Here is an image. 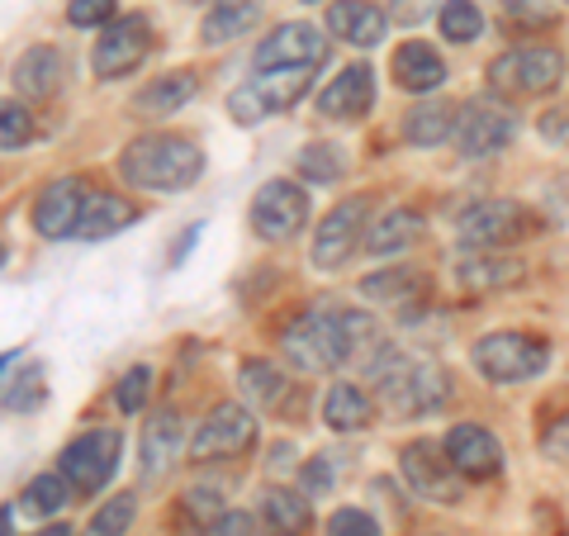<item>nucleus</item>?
I'll use <instances>...</instances> for the list:
<instances>
[{"mask_svg":"<svg viewBox=\"0 0 569 536\" xmlns=\"http://www.w3.org/2000/svg\"><path fill=\"white\" fill-rule=\"evenodd\" d=\"M361 351H370V356L385 351L376 318L361 314V309H309L284 328V356H290V366H299L305 375L337 370Z\"/></svg>","mask_w":569,"mask_h":536,"instance_id":"f257e3e1","label":"nucleus"},{"mask_svg":"<svg viewBox=\"0 0 569 536\" xmlns=\"http://www.w3.org/2000/svg\"><path fill=\"white\" fill-rule=\"evenodd\" d=\"M119 171H123V181L138 186V190L171 195V190H186V186L200 181L204 157L181 133H142V138H133L129 148H123Z\"/></svg>","mask_w":569,"mask_h":536,"instance_id":"f03ea898","label":"nucleus"},{"mask_svg":"<svg viewBox=\"0 0 569 536\" xmlns=\"http://www.w3.org/2000/svg\"><path fill=\"white\" fill-rule=\"evenodd\" d=\"M370 375H376L385 404L408 418L432 414L447 399V370L432 361H408V356H399V347H385L380 356H370Z\"/></svg>","mask_w":569,"mask_h":536,"instance_id":"7ed1b4c3","label":"nucleus"},{"mask_svg":"<svg viewBox=\"0 0 569 536\" xmlns=\"http://www.w3.org/2000/svg\"><path fill=\"white\" fill-rule=\"evenodd\" d=\"M550 366V347L527 332H489L475 343V370L493 385H522Z\"/></svg>","mask_w":569,"mask_h":536,"instance_id":"20e7f679","label":"nucleus"},{"mask_svg":"<svg viewBox=\"0 0 569 536\" xmlns=\"http://www.w3.org/2000/svg\"><path fill=\"white\" fill-rule=\"evenodd\" d=\"M119 451H123V437L114 433V427H96V433H81L77 441L62 446L58 470L67 475V485L77 494H96L114 479Z\"/></svg>","mask_w":569,"mask_h":536,"instance_id":"39448f33","label":"nucleus"},{"mask_svg":"<svg viewBox=\"0 0 569 536\" xmlns=\"http://www.w3.org/2000/svg\"><path fill=\"white\" fill-rule=\"evenodd\" d=\"M309 77L313 67H284V71H257L247 86H238L228 96V115L238 123H261L266 115L276 110H290V105L309 91Z\"/></svg>","mask_w":569,"mask_h":536,"instance_id":"423d86ee","label":"nucleus"},{"mask_svg":"<svg viewBox=\"0 0 569 536\" xmlns=\"http://www.w3.org/2000/svg\"><path fill=\"white\" fill-rule=\"evenodd\" d=\"M527 209L512 205V200H479L456 219V242L466 252H498L508 247L512 238H527Z\"/></svg>","mask_w":569,"mask_h":536,"instance_id":"0eeeda50","label":"nucleus"},{"mask_svg":"<svg viewBox=\"0 0 569 536\" xmlns=\"http://www.w3.org/2000/svg\"><path fill=\"white\" fill-rule=\"evenodd\" d=\"M565 77V52L560 48H512L498 52L489 62L493 91H518V96H541Z\"/></svg>","mask_w":569,"mask_h":536,"instance_id":"6e6552de","label":"nucleus"},{"mask_svg":"<svg viewBox=\"0 0 569 536\" xmlns=\"http://www.w3.org/2000/svg\"><path fill=\"white\" fill-rule=\"evenodd\" d=\"M309 224V195L295 181H266L252 200V228L266 242H290Z\"/></svg>","mask_w":569,"mask_h":536,"instance_id":"1a4fd4ad","label":"nucleus"},{"mask_svg":"<svg viewBox=\"0 0 569 536\" xmlns=\"http://www.w3.org/2000/svg\"><path fill=\"white\" fill-rule=\"evenodd\" d=\"M152 48V24L142 14H123L110 29L96 39V52H91V67L100 81H114V77H129V71L148 58Z\"/></svg>","mask_w":569,"mask_h":536,"instance_id":"9d476101","label":"nucleus"},{"mask_svg":"<svg viewBox=\"0 0 569 536\" xmlns=\"http://www.w3.org/2000/svg\"><path fill=\"white\" fill-rule=\"evenodd\" d=\"M518 133V123H512L508 110H498L493 100H475L460 110V129H456V148L466 162H489L498 157Z\"/></svg>","mask_w":569,"mask_h":536,"instance_id":"9b49d317","label":"nucleus"},{"mask_svg":"<svg viewBox=\"0 0 569 536\" xmlns=\"http://www.w3.org/2000/svg\"><path fill=\"white\" fill-rule=\"evenodd\" d=\"M257 441V418L242 404H219L213 414L194 427L190 437V460H219V456H238Z\"/></svg>","mask_w":569,"mask_h":536,"instance_id":"f8f14e48","label":"nucleus"},{"mask_svg":"<svg viewBox=\"0 0 569 536\" xmlns=\"http://www.w3.org/2000/svg\"><path fill=\"white\" fill-rule=\"evenodd\" d=\"M328 58L323 33L305 20H290L266 33V43H257V71H284V67H318Z\"/></svg>","mask_w":569,"mask_h":536,"instance_id":"ddd939ff","label":"nucleus"},{"mask_svg":"<svg viewBox=\"0 0 569 536\" xmlns=\"http://www.w3.org/2000/svg\"><path fill=\"white\" fill-rule=\"evenodd\" d=\"M86 200H91V190H86L81 176H62V181H52L39 200H33V228H39L43 238H71L81 228V214H86Z\"/></svg>","mask_w":569,"mask_h":536,"instance_id":"4468645a","label":"nucleus"},{"mask_svg":"<svg viewBox=\"0 0 569 536\" xmlns=\"http://www.w3.org/2000/svg\"><path fill=\"white\" fill-rule=\"evenodd\" d=\"M361 228H366V200H342L337 205L323 228L313 234V266L318 271H337L347 266L351 252L361 247Z\"/></svg>","mask_w":569,"mask_h":536,"instance_id":"2eb2a0df","label":"nucleus"},{"mask_svg":"<svg viewBox=\"0 0 569 536\" xmlns=\"http://www.w3.org/2000/svg\"><path fill=\"white\" fill-rule=\"evenodd\" d=\"M399 466L408 475V485H413L422 498H441V504H456L460 498V485L451 479V456L447 446L437 451V441H408L399 451Z\"/></svg>","mask_w":569,"mask_h":536,"instance_id":"dca6fc26","label":"nucleus"},{"mask_svg":"<svg viewBox=\"0 0 569 536\" xmlns=\"http://www.w3.org/2000/svg\"><path fill=\"white\" fill-rule=\"evenodd\" d=\"M447 456H451L456 475H466V479H493L498 470H503V446H498V437L489 433V427H475V423L451 427Z\"/></svg>","mask_w":569,"mask_h":536,"instance_id":"f3484780","label":"nucleus"},{"mask_svg":"<svg viewBox=\"0 0 569 536\" xmlns=\"http://www.w3.org/2000/svg\"><path fill=\"white\" fill-rule=\"evenodd\" d=\"M370 105H376V71L370 67H342L337 81H328L323 96H318V115L351 123V119H361Z\"/></svg>","mask_w":569,"mask_h":536,"instance_id":"a211bd4d","label":"nucleus"},{"mask_svg":"<svg viewBox=\"0 0 569 536\" xmlns=\"http://www.w3.org/2000/svg\"><path fill=\"white\" fill-rule=\"evenodd\" d=\"M328 29L351 48H376V43H385L389 20H385L380 6H370V0H337L328 10Z\"/></svg>","mask_w":569,"mask_h":536,"instance_id":"6ab92c4d","label":"nucleus"},{"mask_svg":"<svg viewBox=\"0 0 569 536\" xmlns=\"http://www.w3.org/2000/svg\"><path fill=\"white\" fill-rule=\"evenodd\" d=\"M14 86H20V96H29V100L58 96V86H62V52L52 43H33L29 52H20V62H14Z\"/></svg>","mask_w":569,"mask_h":536,"instance_id":"aec40b11","label":"nucleus"},{"mask_svg":"<svg viewBox=\"0 0 569 536\" xmlns=\"http://www.w3.org/2000/svg\"><path fill=\"white\" fill-rule=\"evenodd\" d=\"M181 433H186V423L176 408H157V414L142 423V470H148V479H157L171 466V456L181 451Z\"/></svg>","mask_w":569,"mask_h":536,"instance_id":"412c9836","label":"nucleus"},{"mask_svg":"<svg viewBox=\"0 0 569 536\" xmlns=\"http://www.w3.org/2000/svg\"><path fill=\"white\" fill-rule=\"evenodd\" d=\"M395 81L403 86V91H413V96H422V91H437L441 81H447V62L437 58V48L432 43H399V52H395Z\"/></svg>","mask_w":569,"mask_h":536,"instance_id":"4be33fe9","label":"nucleus"},{"mask_svg":"<svg viewBox=\"0 0 569 536\" xmlns=\"http://www.w3.org/2000/svg\"><path fill=\"white\" fill-rule=\"evenodd\" d=\"M361 295L380 309H413V304L427 295V280L413 266H395V271H376L361 280Z\"/></svg>","mask_w":569,"mask_h":536,"instance_id":"5701e85b","label":"nucleus"},{"mask_svg":"<svg viewBox=\"0 0 569 536\" xmlns=\"http://www.w3.org/2000/svg\"><path fill=\"white\" fill-rule=\"evenodd\" d=\"M138 219V209L123 200L114 190H91V200H86V214H81V228L77 238L86 242H100V238H114L119 228H129Z\"/></svg>","mask_w":569,"mask_h":536,"instance_id":"b1692460","label":"nucleus"},{"mask_svg":"<svg viewBox=\"0 0 569 536\" xmlns=\"http://www.w3.org/2000/svg\"><path fill=\"white\" fill-rule=\"evenodd\" d=\"M370 418H376V404H370V395L361 385H351V380H337L328 389V399H323V423L332 427V433H366Z\"/></svg>","mask_w":569,"mask_h":536,"instance_id":"393cba45","label":"nucleus"},{"mask_svg":"<svg viewBox=\"0 0 569 536\" xmlns=\"http://www.w3.org/2000/svg\"><path fill=\"white\" fill-rule=\"evenodd\" d=\"M257 20H261V0H219V6H209V14H204L200 39L209 48H223V43L242 39Z\"/></svg>","mask_w":569,"mask_h":536,"instance_id":"a878e982","label":"nucleus"},{"mask_svg":"<svg viewBox=\"0 0 569 536\" xmlns=\"http://www.w3.org/2000/svg\"><path fill=\"white\" fill-rule=\"evenodd\" d=\"M194 71H171V77H162V81H152L148 91H138V100H133V110L138 115H148V119H167V115H176L181 105L194 96Z\"/></svg>","mask_w":569,"mask_h":536,"instance_id":"bb28decb","label":"nucleus"},{"mask_svg":"<svg viewBox=\"0 0 569 536\" xmlns=\"http://www.w3.org/2000/svg\"><path fill=\"white\" fill-rule=\"evenodd\" d=\"M522 276V266L512 257H493V252H475L456 266V280L466 285V290H503Z\"/></svg>","mask_w":569,"mask_h":536,"instance_id":"cd10ccee","label":"nucleus"},{"mask_svg":"<svg viewBox=\"0 0 569 536\" xmlns=\"http://www.w3.org/2000/svg\"><path fill=\"white\" fill-rule=\"evenodd\" d=\"M422 234V214L413 209H389L385 219L370 228V238H366V252H376V257H389V252H403V247H413Z\"/></svg>","mask_w":569,"mask_h":536,"instance_id":"c85d7f7f","label":"nucleus"},{"mask_svg":"<svg viewBox=\"0 0 569 536\" xmlns=\"http://www.w3.org/2000/svg\"><path fill=\"white\" fill-rule=\"evenodd\" d=\"M456 129H460V119H456V110H451L447 100L418 105V110L403 119V138L418 142V148H437V142H447Z\"/></svg>","mask_w":569,"mask_h":536,"instance_id":"c756f323","label":"nucleus"},{"mask_svg":"<svg viewBox=\"0 0 569 536\" xmlns=\"http://www.w3.org/2000/svg\"><path fill=\"white\" fill-rule=\"evenodd\" d=\"M266 523H271L280 536H305L309 532V498L295 489H271L266 494Z\"/></svg>","mask_w":569,"mask_h":536,"instance_id":"7c9ffc66","label":"nucleus"},{"mask_svg":"<svg viewBox=\"0 0 569 536\" xmlns=\"http://www.w3.org/2000/svg\"><path fill=\"white\" fill-rule=\"evenodd\" d=\"M71 504V485H67V475H33L29 485H24V508L29 513H39V517H52V513H62Z\"/></svg>","mask_w":569,"mask_h":536,"instance_id":"2f4dec72","label":"nucleus"},{"mask_svg":"<svg viewBox=\"0 0 569 536\" xmlns=\"http://www.w3.org/2000/svg\"><path fill=\"white\" fill-rule=\"evenodd\" d=\"M485 33V14L470 0H447L441 6V39L447 43H475Z\"/></svg>","mask_w":569,"mask_h":536,"instance_id":"473e14b6","label":"nucleus"},{"mask_svg":"<svg viewBox=\"0 0 569 536\" xmlns=\"http://www.w3.org/2000/svg\"><path fill=\"white\" fill-rule=\"evenodd\" d=\"M238 385L252 404H280V395H284V375L271 361H247L238 370Z\"/></svg>","mask_w":569,"mask_h":536,"instance_id":"72a5a7b5","label":"nucleus"},{"mask_svg":"<svg viewBox=\"0 0 569 536\" xmlns=\"http://www.w3.org/2000/svg\"><path fill=\"white\" fill-rule=\"evenodd\" d=\"M133 513H138L133 494H114L110 504L91 513V523H86V536H123V532L133 527Z\"/></svg>","mask_w":569,"mask_h":536,"instance_id":"f704fd0d","label":"nucleus"},{"mask_svg":"<svg viewBox=\"0 0 569 536\" xmlns=\"http://www.w3.org/2000/svg\"><path fill=\"white\" fill-rule=\"evenodd\" d=\"M48 399V385H43V366H29L20 380H6V408L10 414H33V408H39Z\"/></svg>","mask_w":569,"mask_h":536,"instance_id":"c9c22d12","label":"nucleus"},{"mask_svg":"<svg viewBox=\"0 0 569 536\" xmlns=\"http://www.w3.org/2000/svg\"><path fill=\"white\" fill-rule=\"evenodd\" d=\"M299 171L309 176V181H337V176L347 171V157H342V148H332V142H309L305 148V157H299Z\"/></svg>","mask_w":569,"mask_h":536,"instance_id":"e433bc0d","label":"nucleus"},{"mask_svg":"<svg viewBox=\"0 0 569 536\" xmlns=\"http://www.w3.org/2000/svg\"><path fill=\"white\" fill-rule=\"evenodd\" d=\"M148 389H152V370H148V366L123 370V380H119V389H114L119 414H142V404H148Z\"/></svg>","mask_w":569,"mask_h":536,"instance_id":"4c0bfd02","label":"nucleus"},{"mask_svg":"<svg viewBox=\"0 0 569 536\" xmlns=\"http://www.w3.org/2000/svg\"><path fill=\"white\" fill-rule=\"evenodd\" d=\"M67 20L77 24V29H96V24L110 29V24L119 20V0H71V6H67Z\"/></svg>","mask_w":569,"mask_h":536,"instance_id":"58836bf2","label":"nucleus"},{"mask_svg":"<svg viewBox=\"0 0 569 536\" xmlns=\"http://www.w3.org/2000/svg\"><path fill=\"white\" fill-rule=\"evenodd\" d=\"M29 133H33V123H29V110L24 105H6V110H0V148L6 152H14L20 148V142H29Z\"/></svg>","mask_w":569,"mask_h":536,"instance_id":"ea45409f","label":"nucleus"},{"mask_svg":"<svg viewBox=\"0 0 569 536\" xmlns=\"http://www.w3.org/2000/svg\"><path fill=\"white\" fill-rule=\"evenodd\" d=\"M328 536H380V527H376V517L361 508H337L328 517Z\"/></svg>","mask_w":569,"mask_h":536,"instance_id":"a19ab883","label":"nucleus"},{"mask_svg":"<svg viewBox=\"0 0 569 536\" xmlns=\"http://www.w3.org/2000/svg\"><path fill=\"white\" fill-rule=\"evenodd\" d=\"M186 513H190L200 527H213V523H219V517H223V504H219V494L190 489V494H186Z\"/></svg>","mask_w":569,"mask_h":536,"instance_id":"79ce46f5","label":"nucleus"},{"mask_svg":"<svg viewBox=\"0 0 569 536\" xmlns=\"http://www.w3.org/2000/svg\"><path fill=\"white\" fill-rule=\"evenodd\" d=\"M332 479H337V456H313L305 466V489L309 494H328Z\"/></svg>","mask_w":569,"mask_h":536,"instance_id":"37998d69","label":"nucleus"},{"mask_svg":"<svg viewBox=\"0 0 569 536\" xmlns=\"http://www.w3.org/2000/svg\"><path fill=\"white\" fill-rule=\"evenodd\" d=\"M257 523H252V513H223L219 523L209 527V536H252Z\"/></svg>","mask_w":569,"mask_h":536,"instance_id":"c03bdc74","label":"nucleus"},{"mask_svg":"<svg viewBox=\"0 0 569 536\" xmlns=\"http://www.w3.org/2000/svg\"><path fill=\"white\" fill-rule=\"evenodd\" d=\"M437 0H395V20L399 24H422L427 14H432Z\"/></svg>","mask_w":569,"mask_h":536,"instance_id":"a18cd8bd","label":"nucleus"},{"mask_svg":"<svg viewBox=\"0 0 569 536\" xmlns=\"http://www.w3.org/2000/svg\"><path fill=\"white\" fill-rule=\"evenodd\" d=\"M204 234V228L200 224H194V228H186V238H181V247H176V252H171V266H181V257L190 252V247H194V238H200Z\"/></svg>","mask_w":569,"mask_h":536,"instance_id":"49530a36","label":"nucleus"},{"mask_svg":"<svg viewBox=\"0 0 569 536\" xmlns=\"http://www.w3.org/2000/svg\"><path fill=\"white\" fill-rule=\"evenodd\" d=\"M33 536H71V527H67V523H58V527H43V532H33Z\"/></svg>","mask_w":569,"mask_h":536,"instance_id":"de8ad7c7","label":"nucleus"},{"mask_svg":"<svg viewBox=\"0 0 569 536\" xmlns=\"http://www.w3.org/2000/svg\"><path fill=\"white\" fill-rule=\"evenodd\" d=\"M6 536H14V508H6Z\"/></svg>","mask_w":569,"mask_h":536,"instance_id":"09e8293b","label":"nucleus"},{"mask_svg":"<svg viewBox=\"0 0 569 536\" xmlns=\"http://www.w3.org/2000/svg\"><path fill=\"white\" fill-rule=\"evenodd\" d=\"M503 6H518V0H503Z\"/></svg>","mask_w":569,"mask_h":536,"instance_id":"8fccbe9b","label":"nucleus"},{"mask_svg":"<svg viewBox=\"0 0 569 536\" xmlns=\"http://www.w3.org/2000/svg\"><path fill=\"white\" fill-rule=\"evenodd\" d=\"M427 536H441V532H427Z\"/></svg>","mask_w":569,"mask_h":536,"instance_id":"3c124183","label":"nucleus"}]
</instances>
